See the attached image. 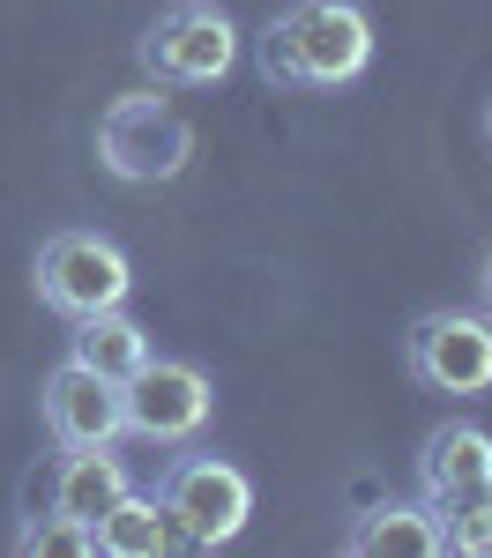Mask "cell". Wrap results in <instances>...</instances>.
Segmentation results:
<instances>
[{"mask_svg":"<svg viewBox=\"0 0 492 558\" xmlns=\"http://www.w3.org/2000/svg\"><path fill=\"white\" fill-rule=\"evenodd\" d=\"M268 83L299 89H344L365 75L373 60V23L358 0H291L284 15H268V31L254 38Z\"/></svg>","mask_w":492,"mask_h":558,"instance_id":"1","label":"cell"},{"mask_svg":"<svg viewBox=\"0 0 492 558\" xmlns=\"http://www.w3.org/2000/svg\"><path fill=\"white\" fill-rule=\"evenodd\" d=\"M194 157V128L172 112V97L157 89H134V97H112L105 120H97V165L128 186H165V179L187 172Z\"/></svg>","mask_w":492,"mask_h":558,"instance_id":"2","label":"cell"},{"mask_svg":"<svg viewBox=\"0 0 492 558\" xmlns=\"http://www.w3.org/2000/svg\"><path fill=\"white\" fill-rule=\"evenodd\" d=\"M142 75L149 83H172V89H202V83H224L239 68V23L224 15L217 0H172L142 45H134Z\"/></svg>","mask_w":492,"mask_h":558,"instance_id":"3","label":"cell"},{"mask_svg":"<svg viewBox=\"0 0 492 558\" xmlns=\"http://www.w3.org/2000/svg\"><path fill=\"white\" fill-rule=\"evenodd\" d=\"M157 507L172 514V536L194 544V551H217L231 544L247 514H254V484L239 462L224 454H172L165 462V484H157Z\"/></svg>","mask_w":492,"mask_h":558,"instance_id":"4","label":"cell"},{"mask_svg":"<svg viewBox=\"0 0 492 558\" xmlns=\"http://www.w3.org/2000/svg\"><path fill=\"white\" fill-rule=\"evenodd\" d=\"M134 291V260L105 239V231H52L38 246V299L60 320H83V313H112Z\"/></svg>","mask_w":492,"mask_h":558,"instance_id":"5","label":"cell"},{"mask_svg":"<svg viewBox=\"0 0 492 558\" xmlns=\"http://www.w3.org/2000/svg\"><path fill=\"white\" fill-rule=\"evenodd\" d=\"M120 410H128V432L134 439H157V447H179L209 425L217 410V387L202 365L187 357H142V373L120 380Z\"/></svg>","mask_w":492,"mask_h":558,"instance_id":"6","label":"cell"},{"mask_svg":"<svg viewBox=\"0 0 492 558\" xmlns=\"http://www.w3.org/2000/svg\"><path fill=\"white\" fill-rule=\"evenodd\" d=\"M410 373L433 387V395H485L492 387V320L485 313H425L410 336H403Z\"/></svg>","mask_w":492,"mask_h":558,"instance_id":"7","label":"cell"},{"mask_svg":"<svg viewBox=\"0 0 492 558\" xmlns=\"http://www.w3.org/2000/svg\"><path fill=\"white\" fill-rule=\"evenodd\" d=\"M45 432L60 447H112L128 432L120 387L105 380V373H89V365H75V357L52 365V380H45Z\"/></svg>","mask_w":492,"mask_h":558,"instance_id":"8","label":"cell"},{"mask_svg":"<svg viewBox=\"0 0 492 558\" xmlns=\"http://www.w3.org/2000/svg\"><path fill=\"white\" fill-rule=\"evenodd\" d=\"M492 492V432L485 425H441L418 447V499H478Z\"/></svg>","mask_w":492,"mask_h":558,"instance_id":"9","label":"cell"},{"mask_svg":"<svg viewBox=\"0 0 492 558\" xmlns=\"http://www.w3.org/2000/svg\"><path fill=\"white\" fill-rule=\"evenodd\" d=\"M344 544H351V558H447L433 499H388V507L358 514Z\"/></svg>","mask_w":492,"mask_h":558,"instance_id":"10","label":"cell"},{"mask_svg":"<svg viewBox=\"0 0 492 558\" xmlns=\"http://www.w3.org/2000/svg\"><path fill=\"white\" fill-rule=\"evenodd\" d=\"M128 492H134L128 462H120L112 447H60V470H52V507H60V514H75V521L97 529Z\"/></svg>","mask_w":492,"mask_h":558,"instance_id":"11","label":"cell"},{"mask_svg":"<svg viewBox=\"0 0 492 558\" xmlns=\"http://www.w3.org/2000/svg\"><path fill=\"white\" fill-rule=\"evenodd\" d=\"M68 357H75V365H89V373H105V380L120 387V380H134V373H142L149 336L134 328L120 305H112V313H83V320H75V336H68Z\"/></svg>","mask_w":492,"mask_h":558,"instance_id":"12","label":"cell"},{"mask_svg":"<svg viewBox=\"0 0 492 558\" xmlns=\"http://www.w3.org/2000/svg\"><path fill=\"white\" fill-rule=\"evenodd\" d=\"M179 536H172V514L157 507V499H142V492H128L112 514L97 521V551L105 558H157V551H172Z\"/></svg>","mask_w":492,"mask_h":558,"instance_id":"13","label":"cell"},{"mask_svg":"<svg viewBox=\"0 0 492 558\" xmlns=\"http://www.w3.org/2000/svg\"><path fill=\"white\" fill-rule=\"evenodd\" d=\"M15 551H23V558H97V529L52 507L45 521H31V529L15 536Z\"/></svg>","mask_w":492,"mask_h":558,"instance_id":"14","label":"cell"},{"mask_svg":"<svg viewBox=\"0 0 492 558\" xmlns=\"http://www.w3.org/2000/svg\"><path fill=\"white\" fill-rule=\"evenodd\" d=\"M441 536H447V551H463V558H492V492H478V499H447L441 507Z\"/></svg>","mask_w":492,"mask_h":558,"instance_id":"15","label":"cell"},{"mask_svg":"<svg viewBox=\"0 0 492 558\" xmlns=\"http://www.w3.org/2000/svg\"><path fill=\"white\" fill-rule=\"evenodd\" d=\"M478 283H485V299H492V254H485V276H478Z\"/></svg>","mask_w":492,"mask_h":558,"instance_id":"16","label":"cell"},{"mask_svg":"<svg viewBox=\"0 0 492 558\" xmlns=\"http://www.w3.org/2000/svg\"><path fill=\"white\" fill-rule=\"evenodd\" d=\"M485 142H492V97H485Z\"/></svg>","mask_w":492,"mask_h":558,"instance_id":"17","label":"cell"}]
</instances>
